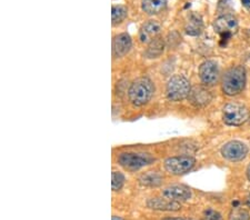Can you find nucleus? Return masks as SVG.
<instances>
[{
	"label": "nucleus",
	"instance_id": "1",
	"mask_svg": "<svg viewBox=\"0 0 250 220\" xmlns=\"http://www.w3.org/2000/svg\"><path fill=\"white\" fill-rule=\"evenodd\" d=\"M246 86V70L243 66L229 68L221 79V89L227 96L239 95Z\"/></svg>",
	"mask_w": 250,
	"mask_h": 220
},
{
	"label": "nucleus",
	"instance_id": "2",
	"mask_svg": "<svg viewBox=\"0 0 250 220\" xmlns=\"http://www.w3.org/2000/svg\"><path fill=\"white\" fill-rule=\"evenodd\" d=\"M155 88L150 79L141 77L136 79L131 83L128 90V97L132 105L136 107H141L147 105L154 95Z\"/></svg>",
	"mask_w": 250,
	"mask_h": 220
},
{
	"label": "nucleus",
	"instance_id": "3",
	"mask_svg": "<svg viewBox=\"0 0 250 220\" xmlns=\"http://www.w3.org/2000/svg\"><path fill=\"white\" fill-rule=\"evenodd\" d=\"M191 91L190 82L184 76L176 75L169 79L166 87V96L170 101H180L189 97Z\"/></svg>",
	"mask_w": 250,
	"mask_h": 220
},
{
	"label": "nucleus",
	"instance_id": "4",
	"mask_svg": "<svg viewBox=\"0 0 250 220\" xmlns=\"http://www.w3.org/2000/svg\"><path fill=\"white\" fill-rule=\"evenodd\" d=\"M155 158L150 154L144 153H123L118 156L117 161L125 169L135 171L155 162Z\"/></svg>",
	"mask_w": 250,
	"mask_h": 220
},
{
	"label": "nucleus",
	"instance_id": "5",
	"mask_svg": "<svg viewBox=\"0 0 250 220\" xmlns=\"http://www.w3.org/2000/svg\"><path fill=\"white\" fill-rule=\"evenodd\" d=\"M249 119V110L241 103H227L223 109V120L228 126H240Z\"/></svg>",
	"mask_w": 250,
	"mask_h": 220
},
{
	"label": "nucleus",
	"instance_id": "6",
	"mask_svg": "<svg viewBox=\"0 0 250 220\" xmlns=\"http://www.w3.org/2000/svg\"><path fill=\"white\" fill-rule=\"evenodd\" d=\"M196 165V159L191 156H176L165 160L164 167L167 173L175 176L187 174Z\"/></svg>",
	"mask_w": 250,
	"mask_h": 220
},
{
	"label": "nucleus",
	"instance_id": "7",
	"mask_svg": "<svg viewBox=\"0 0 250 220\" xmlns=\"http://www.w3.org/2000/svg\"><path fill=\"white\" fill-rule=\"evenodd\" d=\"M213 29L223 39L230 38L238 30V20L233 15L226 14L217 18L213 22Z\"/></svg>",
	"mask_w": 250,
	"mask_h": 220
},
{
	"label": "nucleus",
	"instance_id": "8",
	"mask_svg": "<svg viewBox=\"0 0 250 220\" xmlns=\"http://www.w3.org/2000/svg\"><path fill=\"white\" fill-rule=\"evenodd\" d=\"M248 154V148L244 142L238 141V140H232L226 143L221 148V155L225 159L229 161H240L246 158Z\"/></svg>",
	"mask_w": 250,
	"mask_h": 220
},
{
	"label": "nucleus",
	"instance_id": "9",
	"mask_svg": "<svg viewBox=\"0 0 250 220\" xmlns=\"http://www.w3.org/2000/svg\"><path fill=\"white\" fill-rule=\"evenodd\" d=\"M218 65L212 60H206L199 68V77L201 82L206 86H213L219 80Z\"/></svg>",
	"mask_w": 250,
	"mask_h": 220
},
{
	"label": "nucleus",
	"instance_id": "10",
	"mask_svg": "<svg viewBox=\"0 0 250 220\" xmlns=\"http://www.w3.org/2000/svg\"><path fill=\"white\" fill-rule=\"evenodd\" d=\"M163 197L173 200V201H186L191 198V191L188 187L183 185H172L161 191Z\"/></svg>",
	"mask_w": 250,
	"mask_h": 220
},
{
	"label": "nucleus",
	"instance_id": "11",
	"mask_svg": "<svg viewBox=\"0 0 250 220\" xmlns=\"http://www.w3.org/2000/svg\"><path fill=\"white\" fill-rule=\"evenodd\" d=\"M131 38L128 34H119L112 40V55L115 58H122L126 56L131 48Z\"/></svg>",
	"mask_w": 250,
	"mask_h": 220
},
{
	"label": "nucleus",
	"instance_id": "12",
	"mask_svg": "<svg viewBox=\"0 0 250 220\" xmlns=\"http://www.w3.org/2000/svg\"><path fill=\"white\" fill-rule=\"evenodd\" d=\"M161 31V25L156 20H149L146 23H144L139 31V40L143 43H149L152 40L159 37Z\"/></svg>",
	"mask_w": 250,
	"mask_h": 220
},
{
	"label": "nucleus",
	"instance_id": "13",
	"mask_svg": "<svg viewBox=\"0 0 250 220\" xmlns=\"http://www.w3.org/2000/svg\"><path fill=\"white\" fill-rule=\"evenodd\" d=\"M147 207L159 211H178L181 209V205L178 201L167 198H151L147 201Z\"/></svg>",
	"mask_w": 250,
	"mask_h": 220
},
{
	"label": "nucleus",
	"instance_id": "14",
	"mask_svg": "<svg viewBox=\"0 0 250 220\" xmlns=\"http://www.w3.org/2000/svg\"><path fill=\"white\" fill-rule=\"evenodd\" d=\"M189 101L195 107H205L211 101V94L203 87H196L190 91L189 95Z\"/></svg>",
	"mask_w": 250,
	"mask_h": 220
},
{
	"label": "nucleus",
	"instance_id": "15",
	"mask_svg": "<svg viewBox=\"0 0 250 220\" xmlns=\"http://www.w3.org/2000/svg\"><path fill=\"white\" fill-rule=\"evenodd\" d=\"M167 0H143L141 8L147 15H159L166 9Z\"/></svg>",
	"mask_w": 250,
	"mask_h": 220
},
{
	"label": "nucleus",
	"instance_id": "16",
	"mask_svg": "<svg viewBox=\"0 0 250 220\" xmlns=\"http://www.w3.org/2000/svg\"><path fill=\"white\" fill-rule=\"evenodd\" d=\"M185 29H186V33L190 36L200 35L201 30H203V19L199 15L191 14L189 16Z\"/></svg>",
	"mask_w": 250,
	"mask_h": 220
},
{
	"label": "nucleus",
	"instance_id": "17",
	"mask_svg": "<svg viewBox=\"0 0 250 220\" xmlns=\"http://www.w3.org/2000/svg\"><path fill=\"white\" fill-rule=\"evenodd\" d=\"M164 49H165V42L163 38L157 37L156 39L152 40L151 42L148 43V48L145 55H146L147 58H150V59L158 58L160 57L161 54L164 53Z\"/></svg>",
	"mask_w": 250,
	"mask_h": 220
},
{
	"label": "nucleus",
	"instance_id": "18",
	"mask_svg": "<svg viewBox=\"0 0 250 220\" xmlns=\"http://www.w3.org/2000/svg\"><path fill=\"white\" fill-rule=\"evenodd\" d=\"M164 177L157 171H148V173L140 176L139 182L146 187H158L163 183Z\"/></svg>",
	"mask_w": 250,
	"mask_h": 220
},
{
	"label": "nucleus",
	"instance_id": "19",
	"mask_svg": "<svg viewBox=\"0 0 250 220\" xmlns=\"http://www.w3.org/2000/svg\"><path fill=\"white\" fill-rule=\"evenodd\" d=\"M128 16V9L127 7L123 5H116L112 6L111 9V20L112 25H118V23L123 22Z\"/></svg>",
	"mask_w": 250,
	"mask_h": 220
},
{
	"label": "nucleus",
	"instance_id": "20",
	"mask_svg": "<svg viewBox=\"0 0 250 220\" xmlns=\"http://www.w3.org/2000/svg\"><path fill=\"white\" fill-rule=\"evenodd\" d=\"M125 181H126V178L125 176L119 173V171H112L111 174V187L114 191H118L122 189L125 185Z\"/></svg>",
	"mask_w": 250,
	"mask_h": 220
},
{
	"label": "nucleus",
	"instance_id": "21",
	"mask_svg": "<svg viewBox=\"0 0 250 220\" xmlns=\"http://www.w3.org/2000/svg\"><path fill=\"white\" fill-rule=\"evenodd\" d=\"M229 220H250V215L246 209L236 207L229 214Z\"/></svg>",
	"mask_w": 250,
	"mask_h": 220
},
{
	"label": "nucleus",
	"instance_id": "22",
	"mask_svg": "<svg viewBox=\"0 0 250 220\" xmlns=\"http://www.w3.org/2000/svg\"><path fill=\"white\" fill-rule=\"evenodd\" d=\"M204 220H223V216L217 210L208 208L204 211Z\"/></svg>",
	"mask_w": 250,
	"mask_h": 220
},
{
	"label": "nucleus",
	"instance_id": "23",
	"mask_svg": "<svg viewBox=\"0 0 250 220\" xmlns=\"http://www.w3.org/2000/svg\"><path fill=\"white\" fill-rule=\"evenodd\" d=\"M241 2H243V6L246 9L250 11V0H241Z\"/></svg>",
	"mask_w": 250,
	"mask_h": 220
},
{
	"label": "nucleus",
	"instance_id": "24",
	"mask_svg": "<svg viewBox=\"0 0 250 220\" xmlns=\"http://www.w3.org/2000/svg\"><path fill=\"white\" fill-rule=\"evenodd\" d=\"M161 220H192V219H187V218H180V217H166Z\"/></svg>",
	"mask_w": 250,
	"mask_h": 220
},
{
	"label": "nucleus",
	"instance_id": "25",
	"mask_svg": "<svg viewBox=\"0 0 250 220\" xmlns=\"http://www.w3.org/2000/svg\"><path fill=\"white\" fill-rule=\"evenodd\" d=\"M246 175H247V178H248V180L250 181V163H249L248 167H247V171H246Z\"/></svg>",
	"mask_w": 250,
	"mask_h": 220
},
{
	"label": "nucleus",
	"instance_id": "26",
	"mask_svg": "<svg viewBox=\"0 0 250 220\" xmlns=\"http://www.w3.org/2000/svg\"><path fill=\"white\" fill-rule=\"evenodd\" d=\"M246 205H247V206L250 208V194L248 195L247 199H246Z\"/></svg>",
	"mask_w": 250,
	"mask_h": 220
}]
</instances>
